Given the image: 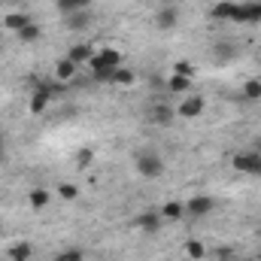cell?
Returning a JSON list of instances; mask_svg holds the SVG:
<instances>
[{
    "mask_svg": "<svg viewBox=\"0 0 261 261\" xmlns=\"http://www.w3.org/2000/svg\"><path fill=\"white\" fill-rule=\"evenodd\" d=\"M203 107H206L203 97H200V94H192V97H186V100L176 107V113H179L182 119H197V116L203 113Z\"/></svg>",
    "mask_w": 261,
    "mask_h": 261,
    "instance_id": "obj_5",
    "label": "cell"
},
{
    "mask_svg": "<svg viewBox=\"0 0 261 261\" xmlns=\"http://www.w3.org/2000/svg\"><path fill=\"white\" fill-rule=\"evenodd\" d=\"M255 152H261V137H258V143H255Z\"/></svg>",
    "mask_w": 261,
    "mask_h": 261,
    "instance_id": "obj_30",
    "label": "cell"
},
{
    "mask_svg": "<svg viewBox=\"0 0 261 261\" xmlns=\"http://www.w3.org/2000/svg\"><path fill=\"white\" fill-rule=\"evenodd\" d=\"M231 167L237 170V173H246V176H261V152H234V158H231Z\"/></svg>",
    "mask_w": 261,
    "mask_h": 261,
    "instance_id": "obj_2",
    "label": "cell"
},
{
    "mask_svg": "<svg viewBox=\"0 0 261 261\" xmlns=\"http://www.w3.org/2000/svg\"><path fill=\"white\" fill-rule=\"evenodd\" d=\"M186 252H189V258H203V252H206V249H203V243H200V240H189V243H186Z\"/></svg>",
    "mask_w": 261,
    "mask_h": 261,
    "instance_id": "obj_24",
    "label": "cell"
},
{
    "mask_svg": "<svg viewBox=\"0 0 261 261\" xmlns=\"http://www.w3.org/2000/svg\"><path fill=\"white\" fill-rule=\"evenodd\" d=\"M46 203H49V192H46V189H34V192H31V206H34V210H43Z\"/></svg>",
    "mask_w": 261,
    "mask_h": 261,
    "instance_id": "obj_23",
    "label": "cell"
},
{
    "mask_svg": "<svg viewBox=\"0 0 261 261\" xmlns=\"http://www.w3.org/2000/svg\"><path fill=\"white\" fill-rule=\"evenodd\" d=\"M173 73H182V76H192V73H195V67L189 64V61H179V64H176V70H173Z\"/></svg>",
    "mask_w": 261,
    "mask_h": 261,
    "instance_id": "obj_28",
    "label": "cell"
},
{
    "mask_svg": "<svg viewBox=\"0 0 261 261\" xmlns=\"http://www.w3.org/2000/svg\"><path fill=\"white\" fill-rule=\"evenodd\" d=\"M213 55H216V61H237L240 46H237V43H231V40H219V43L213 46Z\"/></svg>",
    "mask_w": 261,
    "mask_h": 261,
    "instance_id": "obj_6",
    "label": "cell"
},
{
    "mask_svg": "<svg viewBox=\"0 0 261 261\" xmlns=\"http://www.w3.org/2000/svg\"><path fill=\"white\" fill-rule=\"evenodd\" d=\"M55 6H58L64 15H70V12H79V9H85V6H88V0H55Z\"/></svg>",
    "mask_w": 261,
    "mask_h": 261,
    "instance_id": "obj_20",
    "label": "cell"
},
{
    "mask_svg": "<svg viewBox=\"0 0 261 261\" xmlns=\"http://www.w3.org/2000/svg\"><path fill=\"white\" fill-rule=\"evenodd\" d=\"M58 195L64 197V200H76L79 192H76V186H61V189H58Z\"/></svg>",
    "mask_w": 261,
    "mask_h": 261,
    "instance_id": "obj_27",
    "label": "cell"
},
{
    "mask_svg": "<svg viewBox=\"0 0 261 261\" xmlns=\"http://www.w3.org/2000/svg\"><path fill=\"white\" fill-rule=\"evenodd\" d=\"M64 18H67V28H70V31H85V28L91 24V15H88V9L70 12V15H64Z\"/></svg>",
    "mask_w": 261,
    "mask_h": 261,
    "instance_id": "obj_14",
    "label": "cell"
},
{
    "mask_svg": "<svg viewBox=\"0 0 261 261\" xmlns=\"http://www.w3.org/2000/svg\"><path fill=\"white\" fill-rule=\"evenodd\" d=\"M182 216H186V203L179 200H167L161 206V219H182Z\"/></svg>",
    "mask_w": 261,
    "mask_h": 261,
    "instance_id": "obj_17",
    "label": "cell"
},
{
    "mask_svg": "<svg viewBox=\"0 0 261 261\" xmlns=\"http://www.w3.org/2000/svg\"><path fill=\"white\" fill-rule=\"evenodd\" d=\"M134 70H128V67H116L113 70V85H134Z\"/></svg>",
    "mask_w": 261,
    "mask_h": 261,
    "instance_id": "obj_19",
    "label": "cell"
},
{
    "mask_svg": "<svg viewBox=\"0 0 261 261\" xmlns=\"http://www.w3.org/2000/svg\"><path fill=\"white\" fill-rule=\"evenodd\" d=\"M234 21H240V24H258L261 21V0L237 3V15H234Z\"/></svg>",
    "mask_w": 261,
    "mask_h": 261,
    "instance_id": "obj_4",
    "label": "cell"
},
{
    "mask_svg": "<svg viewBox=\"0 0 261 261\" xmlns=\"http://www.w3.org/2000/svg\"><path fill=\"white\" fill-rule=\"evenodd\" d=\"M91 161H94V152H91V149H79V152H76V164H79V167H88Z\"/></svg>",
    "mask_w": 261,
    "mask_h": 261,
    "instance_id": "obj_25",
    "label": "cell"
},
{
    "mask_svg": "<svg viewBox=\"0 0 261 261\" xmlns=\"http://www.w3.org/2000/svg\"><path fill=\"white\" fill-rule=\"evenodd\" d=\"M3 24H6L9 31H15V34H18V31H24V28L31 24V15H28V12H9V15L3 18Z\"/></svg>",
    "mask_w": 261,
    "mask_h": 261,
    "instance_id": "obj_15",
    "label": "cell"
},
{
    "mask_svg": "<svg viewBox=\"0 0 261 261\" xmlns=\"http://www.w3.org/2000/svg\"><path fill=\"white\" fill-rule=\"evenodd\" d=\"M173 116H176V110L167 107V103H152L149 107V122H155V125H170Z\"/></svg>",
    "mask_w": 261,
    "mask_h": 261,
    "instance_id": "obj_7",
    "label": "cell"
},
{
    "mask_svg": "<svg viewBox=\"0 0 261 261\" xmlns=\"http://www.w3.org/2000/svg\"><path fill=\"white\" fill-rule=\"evenodd\" d=\"M18 40H21V43H34V40H40V24L31 21L24 31H18Z\"/></svg>",
    "mask_w": 261,
    "mask_h": 261,
    "instance_id": "obj_22",
    "label": "cell"
},
{
    "mask_svg": "<svg viewBox=\"0 0 261 261\" xmlns=\"http://www.w3.org/2000/svg\"><path fill=\"white\" fill-rule=\"evenodd\" d=\"M6 158V137H3V130H0V161Z\"/></svg>",
    "mask_w": 261,
    "mask_h": 261,
    "instance_id": "obj_29",
    "label": "cell"
},
{
    "mask_svg": "<svg viewBox=\"0 0 261 261\" xmlns=\"http://www.w3.org/2000/svg\"><path fill=\"white\" fill-rule=\"evenodd\" d=\"M243 97H246V100H258L261 97V82L258 79H249V82L243 85Z\"/></svg>",
    "mask_w": 261,
    "mask_h": 261,
    "instance_id": "obj_21",
    "label": "cell"
},
{
    "mask_svg": "<svg viewBox=\"0 0 261 261\" xmlns=\"http://www.w3.org/2000/svg\"><path fill=\"white\" fill-rule=\"evenodd\" d=\"M210 15H213L216 21H234V15H237V3L222 0V3H216V6L210 9Z\"/></svg>",
    "mask_w": 261,
    "mask_h": 261,
    "instance_id": "obj_10",
    "label": "cell"
},
{
    "mask_svg": "<svg viewBox=\"0 0 261 261\" xmlns=\"http://www.w3.org/2000/svg\"><path fill=\"white\" fill-rule=\"evenodd\" d=\"M189 88H192V76L173 73V76L167 79V91H173V94H179V91H189Z\"/></svg>",
    "mask_w": 261,
    "mask_h": 261,
    "instance_id": "obj_16",
    "label": "cell"
},
{
    "mask_svg": "<svg viewBox=\"0 0 261 261\" xmlns=\"http://www.w3.org/2000/svg\"><path fill=\"white\" fill-rule=\"evenodd\" d=\"M176 21H179V9H173V6H164L155 12V28H161V31L176 28Z\"/></svg>",
    "mask_w": 261,
    "mask_h": 261,
    "instance_id": "obj_8",
    "label": "cell"
},
{
    "mask_svg": "<svg viewBox=\"0 0 261 261\" xmlns=\"http://www.w3.org/2000/svg\"><path fill=\"white\" fill-rule=\"evenodd\" d=\"M210 210H213V197H206V195H197L186 203V213H192V216H206Z\"/></svg>",
    "mask_w": 261,
    "mask_h": 261,
    "instance_id": "obj_13",
    "label": "cell"
},
{
    "mask_svg": "<svg viewBox=\"0 0 261 261\" xmlns=\"http://www.w3.org/2000/svg\"><path fill=\"white\" fill-rule=\"evenodd\" d=\"M134 225H137L140 231H146V234H155V231L161 228V213H155V210H149V213H143V216H137V219H134Z\"/></svg>",
    "mask_w": 261,
    "mask_h": 261,
    "instance_id": "obj_9",
    "label": "cell"
},
{
    "mask_svg": "<svg viewBox=\"0 0 261 261\" xmlns=\"http://www.w3.org/2000/svg\"><path fill=\"white\" fill-rule=\"evenodd\" d=\"M134 164H137V173L146 176V179H158L164 173V158L158 152H137Z\"/></svg>",
    "mask_w": 261,
    "mask_h": 261,
    "instance_id": "obj_1",
    "label": "cell"
},
{
    "mask_svg": "<svg viewBox=\"0 0 261 261\" xmlns=\"http://www.w3.org/2000/svg\"><path fill=\"white\" fill-rule=\"evenodd\" d=\"M67 58L79 67V64H85V61H91V58H94V49H91L88 43H76V46L67 52Z\"/></svg>",
    "mask_w": 261,
    "mask_h": 261,
    "instance_id": "obj_12",
    "label": "cell"
},
{
    "mask_svg": "<svg viewBox=\"0 0 261 261\" xmlns=\"http://www.w3.org/2000/svg\"><path fill=\"white\" fill-rule=\"evenodd\" d=\"M55 261H82V249H64L55 255Z\"/></svg>",
    "mask_w": 261,
    "mask_h": 261,
    "instance_id": "obj_26",
    "label": "cell"
},
{
    "mask_svg": "<svg viewBox=\"0 0 261 261\" xmlns=\"http://www.w3.org/2000/svg\"><path fill=\"white\" fill-rule=\"evenodd\" d=\"M6 255H9V261H34V246L28 240H21V243H12L6 249Z\"/></svg>",
    "mask_w": 261,
    "mask_h": 261,
    "instance_id": "obj_11",
    "label": "cell"
},
{
    "mask_svg": "<svg viewBox=\"0 0 261 261\" xmlns=\"http://www.w3.org/2000/svg\"><path fill=\"white\" fill-rule=\"evenodd\" d=\"M91 70H113V67H122V52H116V49H100V52H94V58L88 61Z\"/></svg>",
    "mask_w": 261,
    "mask_h": 261,
    "instance_id": "obj_3",
    "label": "cell"
},
{
    "mask_svg": "<svg viewBox=\"0 0 261 261\" xmlns=\"http://www.w3.org/2000/svg\"><path fill=\"white\" fill-rule=\"evenodd\" d=\"M55 76H58V82H70V79L76 76V64H73L70 58H61L58 67H55Z\"/></svg>",
    "mask_w": 261,
    "mask_h": 261,
    "instance_id": "obj_18",
    "label": "cell"
}]
</instances>
